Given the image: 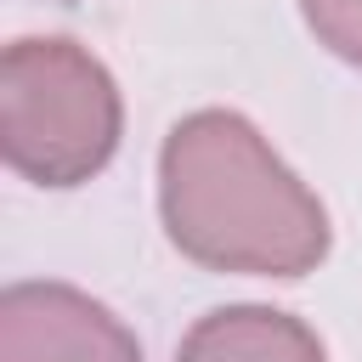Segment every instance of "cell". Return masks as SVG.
<instances>
[{"label":"cell","mask_w":362,"mask_h":362,"mask_svg":"<svg viewBox=\"0 0 362 362\" xmlns=\"http://www.w3.org/2000/svg\"><path fill=\"white\" fill-rule=\"evenodd\" d=\"M158 204L181 255L215 272L300 277L328 255V215L238 113H192L158 158Z\"/></svg>","instance_id":"1"},{"label":"cell","mask_w":362,"mask_h":362,"mask_svg":"<svg viewBox=\"0 0 362 362\" xmlns=\"http://www.w3.org/2000/svg\"><path fill=\"white\" fill-rule=\"evenodd\" d=\"M0 141L40 187L96 175L119 147V90L74 40H17L0 57Z\"/></svg>","instance_id":"2"},{"label":"cell","mask_w":362,"mask_h":362,"mask_svg":"<svg viewBox=\"0 0 362 362\" xmlns=\"http://www.w3.org/2000/svg\"><path fill=\"white\" fill-rule=\"evenodd\" d=\"M0 362H141L130 328L68 283L0 294Z\"/></svg>","instance_id":"3"},{"label":"cell","mask_w":362,"mask_h":362,"mask_svg":"<svg viewBox=\"0 0 362 362\" xmlns=\"http://www.w3.org/2000/svg\"><path fill=\"white\" fill-rule=\"evenodd\" d=\"M181 362H322V345L288 311L226 305L181 339Z\"/></svg>","instance_id":"4"},{"label":"cell","mask_w":362,"mask_h":362,"mask_svg":"<svg viewBox=\"0 0 362 362\" xmlns=\"http://www.w3.org/2000/svg\"><path fill=\"white\" fill-rule=\"evenodd\" d=\"M300 11L334 57L362 68V0H300Z\"/></svg>","instance_id":"5"}]
</instances>
